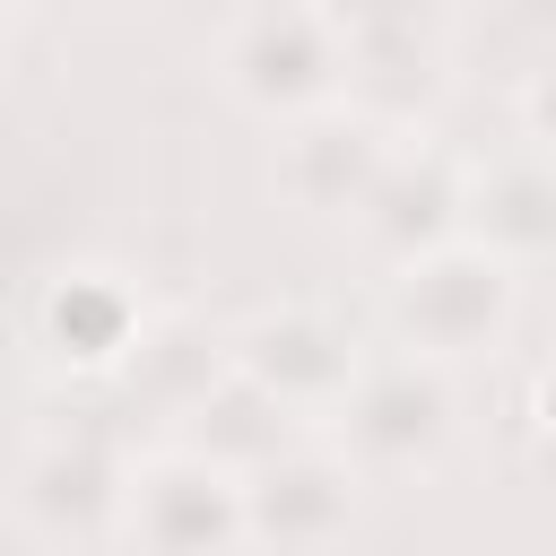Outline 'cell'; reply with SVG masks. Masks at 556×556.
<instances>
[{
    "label": "cell",
    "mask_w": 556,
    "mask_h": 556,
    "mask_svg": "<svg viewBox=\"0 0 556 556\" xmlns=\"http://www.w3.org/2000/svg\"><path fill=\"white\" fill-rule=\"evenodd\" d=\"M521 295H530V269H513L504 252L460 235V243H443L408 269H382V330H391L400 356H426V365L460 374V365L513 348Z\"/></svg>",
    "instance_id": "1"
},
{
    "label": "cell",
    "mask_w": 556,
    "mask_h": 556,
    "mask_svg": "<svg viewBox=\"0 0 556 556\" xmlns=\"http://www.w3.org/2000/svg\"><path fill=\"white\" fill-rule=\"evenodd\" d=\"M348 52V104L391 130H434L460 87V0H321Z\"/></svg>",
    "instance_id": "2"
},
{
    "label": "cell",
    "mask_w": 556,
    "mask_h": 556,
    "mask_svg": "<svg viewBox=\"0 0 556 556\" xmlns=\"http://www.w3.org/2000/svg\"><path fill=\"white\" fill-rule=\"evenodd\" d=\"M208 78L235 113L287 130L348 96V52H339V26L321 0H243L208 52Z\"/></svg>",
    "instance_id": "3"
},
{
    "label": "cell",
    "mask_w": 556,
    "mask_h": 556,
    "mask_svg": "<svg viewBox=\"0 0 556 556\" xmlns=\"http://www.w3.org/2000/svg\"><path fill=\"white\" fill-rule=\"evenodd\" d=\"M460 382L426 356H391V365H365L356 391L339 400V417L321 426L365 478H434L452 452H460Z\"/></svg>",
    "instance_id": "4"
},
{
    "label": "cell",
    "mask_w": 556,
    "mask_h": 556,
    "mask_svg": "<svg viewBox=\"0 0 556 556\" xmlns=\"http://www.w3.org/2000/svg\"><path fill=\"white\" fill-rule=\"evenodd\" d=\"M148 313H156V295L122 261L78 252V261H52L35 278V295H26V348L61 382H122Z\"/></svg>",
    "instance_id": "5"
},
{
    "label": "cell",
    "mask_w": 556,
    "mask_h": 556,
    "mask_svg": "<svg viewBox=\"0 0 556 556\" xmlns=\"http://www.w3.org/2000/svg\"><path fill=\"white\" fill-rule=\"evenodd\" d=\"M122 547L130 556H261L243 478L182 452L174 434L156 452H130V504H122Z\"/></svg>",
    "instance_id": "6"
},
{
    "label": "cell",
    "mask_w": 556,
    "mask_h": 556,
    "mask_svg": "<svg viewBox=\"0 0 556 556\" xmlns=\"http://www.w3.org/2000/svg\"><path fill=\"white\" fill-rule=\"evenodd\" d=\"M226 356L243 382H261L278 408H295L313 434L339 417V400L365 374V348L348 321H330L321 304H261L243 321H226Z\"/></svg>",
    "instance_id": "7"
},
{
    "label": "cell",
    "mask_w": 556,
    "mask_h": 556,
    "mask_svg": "<svg viewBox=\"0 0 556 556\" xmlns=\"http://www.w3.org/2000/svg\"><path fill=\"white\" fill-rule=\"evenodd\" d=\"M130 504V452L104 434H43L9 469V513L35 547H104L122 539Z\"/></svg>",
    "instance_id": "8"
},
{
    "label": "cell",
    "mask_w": 556,
    "mask_h": 556,
    "mask_svg": "<svg viewBox=\"0 0 556 556\" xmlns=\"http://www.w3.org/2000/svg\"><path fill=\"white\" fill-rule=\"evenodd\" d=\"M408 139H417V130H391L382 113H365V104L339 96L330 113H304V122L278 130L269 182H278V200H287L295 217H356L365 191L391 174V156H400Z\"/></svg>",
    "instance_id": "9"
},
{
    "label": "cell",
    "mask_w": 556,
    "mask_h": 556,
    "mask_svg": "<svg viewBox=\"0 0 556 556\" xmlns=\"http://www.w3.org/2000/svg\"><path fill=\"white\" fill-rule=\"evenodd\" d=\"M365 469L330 443V434H304L295 452H278L269 469L243 478V513H252V547L261 556H330L356 513H365Z\"/></svg>",
    "instance_id": "10"
},
{
    "label": "cell",
    "mask_w": 556,
    "mask_h": 556,
    "mask_svg": "<svg viewBox=\"0 0 556 556\" xmlns=\"http://www.w3.org/2000/svg\"><path fill=\"white\" fill-rule=\"evenodd\" d=\"M348 226H356V243H365L382 269H408V261H426V252H443V243L469 235V165H460L434 130H417V139L391 156V174L365 191V208H356Z\"/></svg>",
    "instance_id": "11"
},
{
    "label": "cell",
    "mask_w": 556,
    "mask_h": 556,
    "mask_svg": "<svg viewBox=\"0 0 556 556\" xmlns=\"http://www.w3.org/2000/svg\"><path fill=\"white\" fill-rule=\"evenodd\" d=\"M226 374H235L226 321H208V313H191V304H156L148 330H139V348H130V365H122V391H130L148 417L174 426V417H182L191 400H208Z\"/></svg>",
    "instance_id": "12"
},
{
    "label": "cell",
    "mask_w": 556,
    "mask_h": 556,
    "mask_svg": "<svg viewBox=\"0 0 556 556\" xmlns=\"http://www.w3.org/2000/svg\"><path fill=\"white\" fill-rule=\"evenodd\" d=\"M469 243L504 252L513 269L556 261V156L513 148L495 165H469Z\"/></svg>",
    "instance_id": "13"
},
{
    "label": "cell",
    "mask_w": 556,
    "mask_h": 556,
    "mask_svg": "<svg viewBox=\"0 0 556 556\" xmlns=\"http://www.w3.org/2000/svg\"><path fill=\"white\" fill-rule=\"evenodd\" d=\"M182 452H200V460H217V469H235V478H252V469H269L278 452H295L313 426L295 417V408H278L261 382H243V374H226L208 400H191L174 426H165Z\"/></svg>",
    "instance_id": "14"
},
{
    "label": "cell",
    "mask_w": 556,
    "mask_h": 556,
    "mask_svg": "<svg viewBox=\"0 0 556 556\" xmlns=\"http://www.w3.org/2000/svg\"><path fill=\"white\" fill-rule=\"evenodd\" d=\"M513 113H521V139L556 156V43H547V52L521 70V87H513Z\"/></svg>",
    "instance_id": "15"
},
{
    "label": "cell",
    "mask_w": 556,
    "mask_h": 556,
    "mask_svg": "<svg viewBox=\"0 0 556 556\" xmlns=\"http://www.w3.org/2000/svg\"><path fill=\"white\" fill-rule=\"evenodd\" d=\"M530 434L556 452V365H539V382H530Z\"/></svg>",
    "instance_id": "16"
},
{
    "label": "cell",
    "mask_w": 556,
    "mask_h": 556,
    "mask_svg": "<svg viewBox=\"0 0 556 556\" xmlns=\"http://www.w3.org/2000/svg\"><path fill=\"white\" fill-rule=\"evenodd\" d=\"M513 26H539V35H556V0H495Z\"/></svg>",
    "instance_id": "17"
},
{
    "label": "cell",
    "mask_w": 556,
    "mask_h": 556,
    "mask_svg": "<svg viewBox=\"0 0 556 556\" xmlns=\"http://www.w3.org/2000/svg\"><path fill=\"white\" fill-rule=\"evenodd\" d=\"M26 9H52V17H122L130 0H26Z\"/></svg>",
    "instance_id": "18"
},
{
    "label": "cell",
    "mask_w": 556,
    "mask_h": 556,
    "mask_svg": "<svg viewBox=\"0 0 556 556\" xmlns=\"http://www.w3.org/2000/svg\"><path fill=\"white\" fill-rule=\"evenodd\" d=\"M17 9H26V0H0V61H9V35H17Z\"/></svg>",
    "instance_id": "19"
}]
</instances>
